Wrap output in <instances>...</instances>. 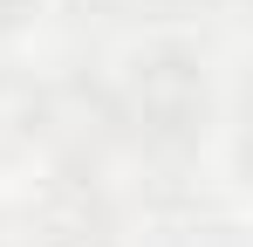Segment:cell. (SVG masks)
<instances>
[{
  "label": "cell",
  "mask_w": 253,
  "mask_h": 247,
  "mask_svg": "<svg viewBox=\"0 0 253 247\" xmlns=\"http://www.w3.org/2000/svg\"><path fill=\"white\" fill-rule=\"evenodd\" d=\"M0 247H14V227H7V213H0Z\"/></svg>",
  "instance_id": "obj_5"
},
{
  "label": "cell",
  "mask_w": 253,
  "mask_h": 247,
  "mask_svg": "<svg viewBox=\"0 0 253 247\" xmlns=\"http://www.w3.org/2000/svg\"><path fill=\"white\" fill-rule=\"evenodd\" d=\"M28 241L35 247H124V206L89 165H48L28 192Z\"/></svg>",
  "instance_id": "obj_2"
},
{
  "label": "cell",
  "mask_w": 253,
  "mask_h": 247,
  "mask_svg": "<svg viewBox=\"0 0 253 247\" xmlns=\"http://www.w3.org/2000/svg\"><path fill=\"white\" fill-rule=\"evenodd\" d=\"M110 103L124 144L151 158H185L212 130V69L185 41H151L110 76Z\"/></svg>",
  "instance_id": "obj_1"
},
{
  "label": "cell",
  "mask_w": 253,
  "mask_h": 247,
  "mask_svg": "<svg viewBox=\"0 0 253 247\" xmlns=\"http://www.w3.org/2000/svg\"><path fill=\"white\" fill-rule=\"evenodd\" d=\"M35 14H42V0H0V41H14L21 28H35Z\"/></svg>",
  "instance_id": "obj_4"
},
{
  "label": "cell",
  "mask_w": 253,
  "mask_h": 247,
  "mask_svg": "<svg viewBox=\"0 0 253 247\" xmlns=\"http://www.w3.org/2000/svg\"><path fill=\"white\" fill-rule=\"evenodd\" d=\"M42 130H48V82L21 76V69H0V165L35 158Z\"/></svg>",
  "instance_id": "obj_3"
}]
</instances>
